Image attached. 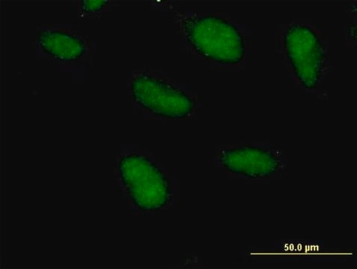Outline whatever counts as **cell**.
Masks as SVG:
<instances>
[{"label":"cell","instance_id":"cell-2","mask_svg":"<svg viewBox=\"0 0 357 269\" xmlns=\"http://www.w3.org/2000/svg\"><path fill=\"white\" fill-rule=\"evenodd\" d=\"M119 171L130 198L138 208L156 211L169 203V181L157 164L140 155L121 159Z\"/></svg>","mask_w":357,"mask_h":269},{"label":"cell","instance_id":"cell-6","mask_svg":"<svg viewBox=\"0 0 357 269\" xmlns=\"http://www.w3.org/2000/svg\"><path fill=\"white\" fill-rule=\"evenodd\" d=\"M38 43L46 54L60 61H70L80 59L86 52L83 39L65 31L40 30Z\"/></svg>","mask_w":357,"mask_h":269},{"label":"cell","instance_id":"cell-4","mask_svg":"<svg viewBox=\"0 0 357 269\" xmlns=\"http://www.w3.org/2000/svg\"><path fill=\"white\" fill-rule=\"evenodd\" d=\"M131 89L135 101L160 117L185 118L195 108V102L185 91L146 73L132 79Z\"/></svg>","mask_w":357,"mask_h":269},{"label":"cell","instance_id":"cell-5","mask_svg":"<svg viewBox=\"0 0 357 269\" xmlns=\"http://www.w3.org/2000/svg\"><path fill=\"white\" fill-rule=\"evenodd\" d=\"M220 162L230 172L253 179L268 178L280 167L276 153L263 148L244 146L223 151Z\"/></svg>","mask_w":357,"mask_h":269},{"label":"cell","instance_id":"cell-7","mask_svg":"<svg viewBox=\"0 0 357 269\" xmlns=\"http://www.w3.org/2000/svg\"><path fill=\"white\" fill-rule=\"evenodd\" d=\"M108 3L106 0H83L81 8L85 13H97Z\"/></svg>","mask_w":357,"mask_h":269},{"label":"cell","instance_id":"cell-3","mask_svg":"<svg viewBox=\"0 0 357 269\" xmlns=\"http://www.w3.org/2000/svg\"><path fill=\"white\" fill-rule=\"evenodd\" d=\"M284 45L295 76L302 86L307 89L317 87L325 57L317 33L307 25H290L284 33Z\"/></svg>","mask_w":357,"mask_h":269},{"label":"cell","instance_id":"cell-1","mask_svg":"<svg viewBox=\"0 0 357 269\" xmlns=\"http://www.w3.org/2000/svg\"><path fill=\"white\" fill-rule=\"evenodd\" d=\"M182 33L203 58L225 66L240 63L245 54L243 37L236 25L220 16L188 15L181 20Z\"/></svg>","mask_w":357,"mask_h":269}]
</instances>
